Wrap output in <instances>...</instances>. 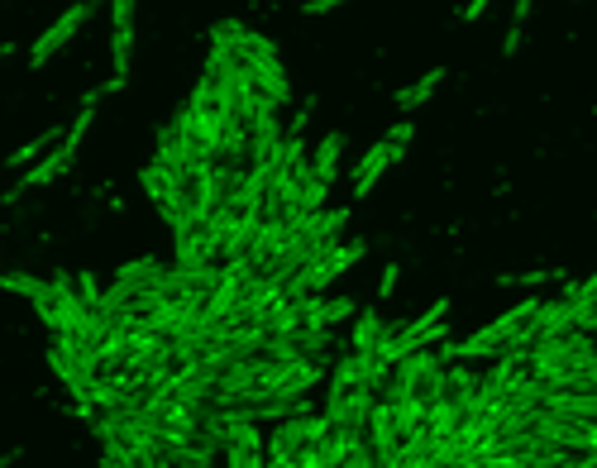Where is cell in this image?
Listing matches in <instances>:
<instances>
[{
	"label": "cell",
	"mask_w": 597,
	"mask_h": 468,
	"mask_svg": "<svg viewBox=\"0 0 597 468\" xmlns=\"http://www.w3.org/2000/svg\"><path fill=\"white\" fill-rule=\"evenodd\" d=\"M392 287H397V263H387V268H383V287H378V292H383V297H387Z\"/></svg>",
	"instance_id": "ffe728a7"
},
{
	"label": "cell",
	"mask_w": 597,
	"mask_h": 468,
	"mask_svg": "<svg viewBox=\"0 0 597 468\" xmlns=\"http://www.w3.org/2000/svg\"><path fill=\"white\" fill-rule=\"evenodd\" d=\"M325 316H330V325H340V320L354 316V301H349V297H335V301H330V311H325Z\"/></svg>",
	"instance_id": "2e32d148"
},
{
	"label": "cell",
	"mask_w": 597,
	"mask_h": 468,
	"mask_svg": "<svg viewBox=\"0 0 597 468\" xmlns=\"http://www.w3.org/2000/svg\"><path fill=\"white\" fill-rule=\"evenodd\" d=\"M225 468H268V449H254V445H230L225 454Z\"/></svg>",
	"instance_id": "7c38bea8"
},
{
	"label": "cell",
	"mask_w": 597,
	"mask_h": 468,
	"mask_svg": "<svg viewBox=\"0 0 597 468\" xmlns=\"http://www.w3.org/2000/svg\"><path fill=\"white\" fill-rule=\"evenodd\" d=\"M63 139H67V134H58V129H48V134H39V139H29L24 149H15L10 158H5V163H10V168H34V158H39V153L48 149V144H63Z\"/></svg>",
	"instance_id": "30bf717a"
},
{
	"label": "cell",
	"mask_w": 597,
	"mask_h": 468,
	"mask_svg": "<svg viewBox=\"0 0 597 468\" xmlns=\"http://www.w3.org/2000/svg\"><path fill=\"white\" fill-rule=\"evenodd\" d=\"M48 287H53V282H43V277H29V273H5V292H15V297L39 301V297H48Z\"/></svg>",
	"instance_id": "8fae6325"
},
{
	"label": "cell",
	"mask_w": 597,
	"mask_h": 468,
	"mask_svg": "<svg viewBox=\"0 0 597 468\" xmlns=\"http://www.w3.org/2000/svg\"><path fill=\"white\" fill-rule=\"evenodd\" d=\"M82 20H91V0L72 5L67 15H58V20L43 29V39L29 48V67H43V63H48V58H53V53H58V48H63V43L77 34V29H82Z\"/></svg>",
	"instance_id": "3957f363"
},
{
	"label": "cell",
	"mask_w": 597,
	"mask_h": 468,
	"mask_svg": "<svg viewBox=\"0 0 597 468\" xmlns=\"http://www.w3.org/2000/svg\"><path fill=\"white\" fill-rule=\"evenodd\" d=\"M340 158H344V134L340 129H330V134L316 144V153H311V168H316V177L335 182V177H340Z\"/></svg>",
	"instance_id": "52a82bcc"
},
{
	"label": "cell",
	"mask_w": 597,
	"mask_h": 468,
	"mask_svg": "<svg viewBox=\"0 0 597 468\" xmlns=\"http://www.w3.org/2000/svg\"><path fill=\"white\" fill-rule=\"evenodd\" d=\"M101 5H115V0H91V10H101Z\"/></svg>",
	"instance_id": "7402d4cb"
},
{
	"label": "cell",
	"mask_w": 597,
	"mask_h": 468,
	"mask_svg": "<svg viewBox=\"0 0 597 468\" xmlns=\"http://www.w3.org/2000/svg\"><path fill=\"white\" fill-rule=\"evenodd\" d=\"M215 39H225L230 48H235V58L244 63V72L254 77V91L258 96H268V101H278V106H287L292 101V86H287V72H282L278 63V48L263 39V34H254V29H244L239 20H220L211 29Z\"/></svg>",
	"instance_id": "6da1fadb"
},
{
	"label": "cell",
	"mask_w": 597,
	"mask_h": 468,
	"mask_svg": "<svg viewBox=\"0 0 597 468\" xmlns=\"http://www.w3.org/2000/svg\"><path fill=\"white\" fill-rule=\"evenodd\" d=\"M483 10H488V0H469V5H464V10H459V15H464V20H478V15H483Z\"/></svg>",
	"instance_id": "44dd1931"
},
{
	"label": "cell",
	"mask_w": 597,
	"mask_h": 468,
	"mask_svg": "<svg viewBox=\"0 0 597 468\" xmlns=\"http://www.w3.org/2000/svg\"><path fill=\"white\" fill-rule=\"evenodd\" d=\"M531 10H535V0H516V5H512V24H521V29H526Z\"/></svg>",
	"instance_id": "e0dca14e"
},
{
	"label": "cell",
	"mask_w": 597,
	"mask_h": 468,
	"mask_svg": "<svg viewBox=\"0 0 597 468\" xmlns=\"http://www.w3.org/2000/svg\"><path fill=\"white\" fill-rule=\"evenodd\" d=\"M172 263H163V258H134V263H125L120 273H115V282L125 287V292H144V287H158L163 277H168Z\"/></svg>",
	"instance_id": "8992f818"
},
{
	"label": "cell",
	"mask_w": 597,
	"mask_h": 468,
	"mask_svg": "<svg viewBox=\"0 0 597 468\" xmlns=\"http://www.w3.org/2000/svg\"><path fill=\"white\" fill-rule=\"evenodd\" d=\"M516 48H521V24H512V29L502 34V53H507V58H512Z\"/></svg>",
	"instance_id": "d6986e66"
},
{
	"label": "cell",
	"mask_w": 597,
	"mask_h": 468,
	"mask_svg": "<svg viewBox=\"0 0 597 468\" xmlns=\"http://www.w3.org/2000/svg\"><path fill=\"white\" fill-rule=\"evenodd\" d=\"M445 82V67H430L426 77H421V82L416 86H406V91H397V110H416L421 106V101H430V96H435V86Z\"/></svg>",
	"instance_id": "9c48e42d"
},
{
	"label": "cell",
	"mask_w": 597,
	"mask_h": 468,
	"mask_svg": "<svg viewBox=\"0 0 597 468\" xmlns=\"http://www.w3.org/2000/svg\"><path fill=\"white\" fill-rule=\"evenodd\" d=\"M440 387H445V359L430 354V349H416L397 363L392 373V387H387V402H421V406H435L440 402Z\"/></svg>",
	"instance_id": "7a4b0ae2"
},
{
	"label": "cell",
	"mask_w": 597,
	"mask_h": 468,
	"mask_svg": "<svg viewBox=\"0 0 597 468\" xmlns=\"http://www.w3.org/2000/svg\"><path fill=\"white\" fill-rule=\"evenodd\" d=\"M406 149H397V144H387V139H378L373 149L363 153L359 163H354V196H368L373 187H378V177L387 172V163H397Z\"/></svg>",
	"instance_id": "277c9868"
},
{
	"label": "cell",
	"mask_w": 597,
	"mask_h": 468,
	"mask_svg": "<svg viewBox=\"0 0 597 468\" xmlns=\"http://www.w3.org/2000/svg\"><path fill=\"white\" fill-rule=\"evenodd\" d=\"M335 5H344V0H306L301 10H306V15H330Z\"/></svg>",
	"instance_id": "ac0fdd59"
},
{
	"label": "cell",
	"mask_w": 597,
	"mask_h": 468,
	"mask_svg": "<svg viewBox=\"0 0 597 468\" xmlns=\"http://www.w3.org/2000/svg\"><path fill=\"white\" fill-rule=\"evenodd\" d=\"M77 292H82V301L91 306V311H96V306H101V297H106V292L96 287V277H91V273H77Z\"/></svg>",
	"instance_id": "4fadbf2b"
},
{
	"label": "cell",
	"mask_w": 597,
	"mask_h": 468,
	"mask_svg": "<svg viewBox=\"0 0 597 468\" xmlns=\"http://www.w3.org/2000/svg\"><path fill=\"white\" fill-rule=\"evenodd\" d=\"M110 20H115V29H134V0H115Z\"/></svg>",
	"instance_id": "5bb4252c"
},
{
	"label": "cell",
	"mask_w": 597,
	"mask_h": 468,
	"mask_svg": "<svg viewBox=\"0 0 597 468\" xmlns=\"http://www.w3.org/2000/svg\"><path fill=\"white\" fill-rule=\"evenodd\" d=\"M387 335V320L383 311H359V320H354V335H349V349L354 354H363V349H378V340Z\"/></svg>",
	"instance_id": "ba28073f"
},
{
	"label": "cell",
	"mask_w": 597,
	"mask_h": 468,
	"mask_svg": "<svg viewBox=\"0 0 597 468\" xmlns=\"http://www.w3.org/2000/svg\"><path fill=\"white\" fill-rule=\"evenodd\" d=\"M411 134H416V125H411V120H397V125L387 129V144H397V149H406V144H411Z\"/></svg>",
	"instance_id": "9a60e30c"
},
{
	"label": "cell",
	"mask_w": 597,
	"mask_h": 468,
	"mask_svg": "<svg viewBox=\"0 0 597 468\" xmlns=\"http://www.w3.org/2000/svg\"><path fill=\"white\" fill-rule=\"evenodd\" d=\"M72 158H77V153L67 149V144H58V149L48 153V163H34V168H24V177L15 182V192L5 196V201H15V196H24V192H34V187H48V182H58V177L72 168Z\"/></svg>",
	"instance_id": "5b68a950"
}]
</instances>
